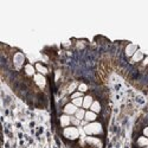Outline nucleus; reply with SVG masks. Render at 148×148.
<instances>
[{
	"label": "nucleus",
	"mask_w": 148,
	"mask_h": 148,
	"mask_svg": "<svg viewBox=\"0 0 148 148\" xmlns=\"http://www.w3.org/2000/svg\"><path fill=\"white\" fill-rule=\"evenodd\" d=\"M83 130L87 136H101L104 133L103 125L98 121H94L90 123H87L85 126H83Z\"/></svg>",
	"instance_id": "f257e3e1"
},
{
	"label": "nucleus",
	"mask_w": 148,
	"mask_h": 148,
	"mask_svg": "<svg viewBox=\"0 0 148 148\" xmlns=\"http://www.w3.org/2000/svg\"><path fill=\"white\" fill-rule=\"evenodd\" d=\"M78 91L79 92H82V94H84L85 91H88V85L87 84H85V83H79L78 84Z\"/></svg>",
	"instance_id": "a211bd4d"
},
{
	"label": "nucleus",
	"mask_w": 148,
	"mask_h": 148,
	"mask_svg": "<svg viewBox=\"0 0 148 148\" xmlns=\"http://www.w3.org/2000/svg\"><path fill=\"white\" fill-rule=\"evenodd\" d=\"M34 68H36V70H37V73H40V75H47V72H49V70H47V68L44 65V64H42V63H36L34 64Z\"/></svg>",
	"instance_id": "f8f14e48"
},
{
	"label": "nucleus",
	"mask_w": 148,
	"mask_h": 148,
	"mask_svg": "<svg viewBox=\"0 0 148 148\" xmlns=\"http://www.w3.org/2000/svg\"><path fill=\"white\" fill-rule=\"evenodd\" d=\"M90 110H91V112H94V113H96V114H100L101 110H102L101 103L98 102V101H94V103H92L91 107H90Z\"/></svg>",
	"instance_id": "2eb2a0df"
},
{
	"label": "nucleus",
	"mask_w": 148,
	"mask_h": 148,
	"mask_svg": "<svg viewBox=\"0 0 148 148\" xmlns=\"http://www.w3.org/2000/svg\"><path fill=\"white\" fill-rule=\"evenodd\" d=\"M33 82L37 87L40 88V89H44L46 87V83H47L46 77L44 75H40V73H36L34 77H33Z\"/></svg>",
	"instance_id": "39448f33"
},
{
	"label": "nucleus",
	"mask_w": 148,
	"mask_h": 148,
	"mask_svg": "<svg viewBox=\"0 0 148 148\" xmlns=\"http://www.w3.org/2000/svg\"><path fill=\"white\" fill-rule=\"evenodd\" d=\"M85 143L90 148H103V142L98 136H87L85 138Z\"/></svg>",
	"instance_id": "7ed1b4c3"
},
{
	"label": "nucleus",
	"mask_w": 148,
	"mask_h": 148,
	"mask_svg": "<svg viewBox=\"0 0 148 148\" xmlns=\"http://www.w3.org/2000/svg\"><path fill=\"white\" fill-rule=\"evenodd\" d=\"M139 50V47L135 45V44H132V43H129V44H127V46H126V49H125V53H126V56L127 57H129V58H132L133 57V55L135 53Z\"/></svg>",
	"instance_id": "0eeeda50"
},
{
	"label": "nucleus",
	"mask_w": 148,
	"mask_h": 148,
	"mask_svg": "<svg viewBox=\"0 0 148 148\" xmlns=\"http://www.w3.org/2000/svg\"><path fill=\"white\" fill-rule=\"evenodd\" d=\"M85 112H87V110H85L84 108H78V110H77L76 114L73 115V116H75L76 119H78L79 121H83L84 120V116H85Z\"/></svg>",
	"instance_id": "dca6fc26"
},
{
	"label": "nucleus",
	"mask_w": 148,
	"mask_h": 148,
	"mask_svg": "<svg viewBox=\"0 0 148 148\" xmlns=\"http://www.w3.org/2000/svg\"><path fill=\"white\" fill-rule=\"evenodd\" d=\"M79 97H83V94H82V92H79L78 90L70 95V98H71V100H75V98H79Z\"/></svg>",
	"instance_id": "aec40b11"
},
{
	"label": "nucleus",
	"mask_w": 148,
	"mask_h": 148,
	"mask_svg": "<svg viewBox=\"0 0 148 148\" xmlns=\"http://www.w3.org/2000/svg\"><path fill=\"white\" fill-rule=\"evenodd\" d=\"M36 68L34 65H31V64H25L24 65V72H25V75L27 77H34L36 75Z\"/></svg>",
	"instance_id": "9d476101"
},
{
	"label": "nucleus",
	"mask_w": 148,
	"mask_h": 148,
	"mask_svg": "<svg viewBox=\"0 0 148 148\" xmlns=\"http://www.w3.org/2000/svg\"><path fill=\"white\" fill-rule=\"evenodd\" d=\"M142 135H143V136H146V138H148V126L142 129Z\"/></svg>",
	"instance_id": "4be33fe9"
},
{
	"label": "nucleus",
	"mask_w": 148,
	"mask_h": 148,
	"mask_svg": "<svg viewBox=\"0 0 148 148\" xmlns=\"http://www.w3.org/2000/svg\"><path fill=\"white\" fill-rule=\"evenodd\" d=\"M143 57H145L143 52H142L141 50H138L133 55V57H132V62H133V63H139V62H141V60L143 59Z\"/></svg>",
	"instance_id": "ddd939ff"
},
{
	"label": "nucleus",
	"mask_w": 148,
	"mask_h": 148,
	"mask_svg": "<svg viewBox=\"0 0 148 148\" xmlns=\"http://www.w3.org/2000/svg\"><path fill=\"white\" fill-rule=\"evenodd\" d=\"M84 97V96H83ZM83 97H79V98H75V100H71V102L75 104L77 108H82L83 106Z\"/></svg>",
	"instance_id": "f3484780"
},
{
	"label": "nucleus",
	"mask_w": 148,
	"mask_h": 148,
	"mask_svg": "<svg viewBox=\"0 0 148 148\" xmlns=\"http://www.w3.org/2000/svg\"><path fill=\"white\" fill-rule=\"evenodd\" d=\"M63 136L69 141H76L79 138V130L75 126H69L63 128Z\"/></svg>",
	"instance_id": "f03ea898"
},
{
	"label": "nucleus",
	"mask_w": 148,
	"mask_h": 148,
	"mask_svg": "<svg viewBox=\"0 0 148 148\" xmlns=\"http://www.w3.org/2000/svg\"><path fill=\"white\" fill-rule=\"evenodd\" d=\"M136 145H138L139 147H141V148L147 147V146H148V138H146V136H143V135H141V136H139L138 140H136Z\"/></svg>",
	"instance_id": "4468645a"
},
{
	"label": "nucleus",
	"mask_w": 148,
	"mask_h": 148,
	"mask_svg": "<svg viewBox=\"0 0 148 148\" xmlns=\"http://www.w3.org/2000/svg\"><path fill=\"white\" fill-rule=\"evenodd\" d=\"M77 110H78V108L75 104H73L72 102H69V103L64 104V107H63V114H66L69 116H73L76 114Z\"/></svg>",
	"instance_id": "423d86ee"
},
{
	"label": "nucleus",
	"mask_w": 148,
	"mask_h": 148,
	"mask_svg": "<svg viewBox=\"0 0 148 148\" xmlns=\"http://www.w3.org/2000/svg\"><path fill=\"white\" fill-rule=\"evenodd\" d=\"M84 121L87 123H90V122H94V121H97V114L91 112V110H87L85 112V116H84Z\"/></svg>",
	"instance_id": "9b49d317"
},
{
	"label": "nucleus",
	"mask_w": 148,
	"mask_h": 148,
	"mask_svg": "<svg viewBox=\"0 0 148 148\" xmlns=\"http://www.w3.org/2000/svg\"><path fill=\"white\" fill-rule=\"evenodd\" d=\"M79 123H81V121H79L78 119H76L75 116H71V125H73L75 127H77Z\"/></svg>",
	"instance_id": "412c9836"
},
{
	"label": "nucleus",
	"mask_w": 148,
	"mask_h": 148,
	"mask_svg": "<svg viewBox=\"0 0 148 148\" xmlns=\"http://www.w3.org/2000/svg\"><path fill=\"white\" fill-rule=\"evenodd\" d=\"M59 123H60V127H63V128L71 126V116H69L66 114L60 115L59 116Z\"/></svg>",
	"instance_id": "6e6552de"
},
{
	"label": "nucleus",
	"mask_w": 148,
	"mask_h": 148,
	"mask_svg": "<svg viewBox=\"0 0 148 148\" xmlns=\"http://www.w3.org/2000/svg\"><path fill=\"white\" fill-rule=\"evenodd\" d=\"M76 88H78V84H77L76 82H73V83L70 84V87H69L68 91H69L70 94H73V92H75V89H76Z\"/></svg>",
	"instance_id": "6ab92c4d"
},
{
	"label": "nucleus",
	"mask_w": 148,
	"mask_h": 148,
	"mask_svg": "<svg viewBox=\"0 0 148 148\" xmlns=\"http://www.w3.org/2000/svg\"><path fill=\"white\" fill-rule=\"evenodd\" d=\"M145 148H148V146H147V147H145Z\"/></svg>",
	"instance_id": "5701e85b"
},
{
	"label": "nucleus",
	"mask_w": 148,
	"mask_h": 148,
	"mask_svg": "<svg viewBox=\"0 0 148 148\" xmlns=\"http://www.w3.org/2000/svg\"><path fill=\"white\" fill-rule=\"evenodd\" d=\"M94 101L95 100H94V97L91 95H85L83 97V106H82V108H84L85 110H89L91 104L94 103Z\"/></svg>",
	"instance_id": "1a4fd4ad"
},
{
	"label": "nucleus",
	"mask_w": 148,
	"mask_h": 148,
	"mask_svg": "<svg viewBox=\"0 0 148 148\" xmlns=\"http://www.w3.org/2000/svg\"><path fill=\"white\" fill-rule=\"evenodd\" d=\"M12 62H13V65H14V68L16 69H21V68H24L23 65H24V63H25V56H24L21 52H16L14 53V56L12 57Z\"/></svg>",
	"instance_id": "20e7f679"
}]
</instances>
